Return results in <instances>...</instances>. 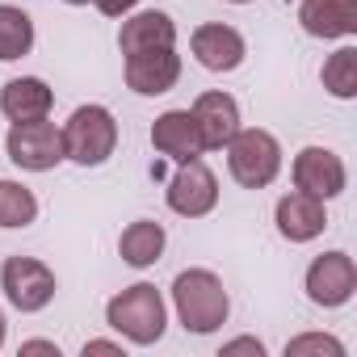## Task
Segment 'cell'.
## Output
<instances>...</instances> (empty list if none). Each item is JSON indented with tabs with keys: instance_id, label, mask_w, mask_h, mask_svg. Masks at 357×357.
<instances>
[{
	"instance_id": "cell-29",
	"label": "cell",
	"mask_w": 357,
	"mask_h": 357,
	"mask_svg": "<svg viewBox=\"0 0 357 357\" xmlns=\"http://www.w3.org/2000/svg\"><path fill=\"white\" fill-rule=\"evenodd\" d=\"M68 5H89V0H68Z\"/></svg>"
},
{
	"instance_id": "cell-18",
	"label": "cell",
	"mask_w": 357,
	"mask_h": 357,
	"mask_svg": "<svg viewBox=\"0 0 357 357\" xmlns=\"http://www.w3.org/2000/svg\"><path fill=\"white\" fill-rule=\"evenodd\" d=\"M118 252H122V261H126L130 269H147V265H155L160 252H164V227L151 223V219H135V223L122 231Z\"/></svg>"
},
{
	"instance_id": "cell-3",
	"label": "cell",
	"mask_w": 357,
	"mask_h": 357,
	"mask_svg": "<svg viewBox=\"0 0 357 357\" xmlns=\"http://www.w3.org/2000/svg\"><path fill=\"white\" fill-rule=\"evenodd\" d=\"M59 130H63V155L76 160L80 168L105 164L118 147V122L105 105H80Z\"/></svg>"
},
{
	"instance_id": "cell-9",
	"label": "cell",
	"mask_w": 357,
	"mask_h": 357,
	"mask_svg": "<svg viewBox=\"0 0 357 357\" xmlns=\"http://www.w3.org/2000/svg\"><path fill=\"white\" fill-rule=\"evenodd\" d=\"M344 181H349L344 160L332 147H303L294 155V185L303 194H315V198L328 202V198L344 194Z\"/></svg>"
},
{
	"instance_id": "cell-23",
	"label": "cell",
	"mask_w": 357,
	"mask_h": 357,
	"mask_svg": "<svg viewBox=\"0 0 357 357\" xmlns=\"http://www.w3.org/2000/svg\"><path fill=\"white\" fill-rule=\"evenodd\" d=\"M223 353H252V357H265V344L252 340V336H236V340L223 344Z\"/></svg>"
},
{
	"instance_id": "cell-17",
	"label": "cell",
	"mask_w": 357,
	"mask_h": 357,
	"mask_svg": "<svg viewBox=\"0 0 357 357\" xmlns=\"http://www.w3.org/2000/svg\"><path fill=\"white\" fill-rule=\"evenodd\" d=\"M118 47H122V55L155 51V47H176V26H172V17H168V13H160V9L135 13V17H126V22H122Z\"/></svg>"
},
{
	"instance_id": "cell-4",
	"label": "cell",
	"mask_w": 357,
	"mask_h": 357,
	"mask_svg": "<svg viewBox=\"0 0 357 357\" xmlns=\"http://www.w3.org/2000/svg\"><path fill=\"white\" fill-rule=\"evenodd\" d=\"M227 168L244 190H265L273 185V176L282 172V143L269 130H236L227 143Z\"/></svg>"
},
{
	"instance_id": "cell-8",
	"label": "cell",
	"mask_w": 357,
	"mask_h": 357,
	"mask_svg": "<svg viewBox=\"0 0 357 357\" xmlns=\"http://www.w3.org/2000/svg\"><path fill=\"white\" fill-rule=\"evenodd\" d=\"M357 290V265L349 252H324L307 269V298L315 307H344Z\"/></svg>"
},
{
	"instance_id": "cell-27",
	"label": "cell",
	"mask_w": 357,
	"mask_h": 357,
	"mask_svg": "<svg viewBox=\"0 0 357 357\" xmlns=\"http://www.w3.org/2000/svg\"><path fill=\"white\" fill-rule=\"evenodd\" d=\"M0 344H5V315H0Z\"/></svg>"
},
{
	"instance_id": "cell-12",
	"label": "cell",
	"mask_w": 357,
	"mask_h": 357,
	"mask_svg": "<svg viewBox=\"0 0 357 357\" xmlns=\"http://www.w3.org/2000/svg\"><path fill=\"white\" fill-rule=\"evenodd\" d=\"M151 147L176 164H185V160H202V135H198V122L190 109H168L155 118L151 126Z\"/></svg>"
},
{
	"instance_id": "cell-11",
	"label": "cell",
	"mask_w": 357,
	"mask_h": 357,
	"mask_svg": "<svg viewBox=\"0 0 357 357\" xmlns=\"http://www.w3.org/2000/svg\"><path fill=\"white\" fill-rule=\"evenodd\" d=\"M190 47H194V59L206 72H236L244 63V55H248L244 34L236 26H219V22L215 26H198L194 38H190Z\"/></svg>"
},
{
	"instance_id": "cell-2",
	"label": "cell",
	"mask_w": 357,
	"mask_h": 357,
	"mask_svg": "<svg viewBox=\"0 0 357 357\" xmlns=\"http://www.w3.org/2000/svg\"><path fill=\"white\" fill-rule=\"evenodd\" d=\"M105 324L114 332H122L130 344H155L164 336V324H168V311H164V298L155 286L147 282H135L126 286L122 294L109 298L105 307Z\"/></svg>"
},
{
	"instance_id": "cell-13",
	"label": "cell",
	"mask_w": 357,
	"mask_h": 357,
	"mask_svg": "<svg viewBox=\"0 0 357 357\" xmlns=\"http://www.w3.org/2000/svg\"><path fill=\"white\" fill-rule=\"evenodd\" d=\"M273 219H278V231H282V240H290V244H307V240H315V236L328 227L324 198H315V194H303V190L286 194V198L278 202Z\"/></svg>"
},
{
	"instance_id": "cell-14",
	"label": "cell",
	"mask_w": 357,
	"mask_h": 357,
	"mask_svg": "<svg viewBox=\"0 0 357 357\" xmlns=\"http://www.w3.org/2000/svg\"><path fill=\"white\" fill-rule=\"evenodd\" d=\"M190 114H194V122H198V135H202V147H206V151H211V147H227L231 135L240 130V105H236V97H227V93H202Z\"/></svg>"
},
{
	"instance_id": "cell-28",
	"label": "cell",
	"mask_w": 357,
	"mask_h": 357,
	"mask_svg": "<svg viewBox=\"0 0 357 357\" xmlns=\"http://www.w3.org/2000/svg\"><path fill=\"white\" fill-rule=\"evenodd\" d=\"M231 5H252V0H231Z\"/></svg>"
},
{
	"instance_id": "cell-1",
	"label": "cell",
	"mask_w": 357,
	"mask_h": 357,
	"mask_svg": "<svg viewBox=\"0 0 357 357\" xmlns=\"http://www.w3.org/2000/svg\"><path fill=\"white\" fill-rule=\"evenodd\" d=\"M172 307H176V319H181L185 332L211 336L215 328L227 324L231 298H227L223 282L211 269H185V273H176V282H172Z\"/></svg>"
},
{
	"instance_id": "cell-7",
	"label": "cell",
	"mask_w": 357,
	"mask_h": 357,
	"mask_svg": "<svg viewBox=\"0 0 357 357\" xmlns=\"http://www.w3.org/2000/svg\"><path fill=\"white\" fill-rule=\"evenodd\" d=\"M168 198V211L181 215V219H202L219 206V176L202 164V160H185L176 168V176L164 190Z\"/></svg>"
},
{
	"instance_id": "cell-25",
	"label": "cell",
	"mask_w": 357,
	"mask_h": 357,
	"mask_svg": "<svg viewBox=\"0 0 357 357\" xmlns=\"http://www.w3.org/2000/svg\"><path fill=\"white\" fill-rule=\"evenodd\" d=\"M22 353H55V357H59V344H55V340H26Z\"/></svg>"
},
{
	"instance_id": "cell-26",
	"label": "cell",
	"mask_w": 357,
	"mask_h": 357,
	"mask_svg": "<svg viewBox=\"0 0 357 357\" xmlns=\"http://www.w3.org/2000/svg\"><path fill=\"white\" fill-rule=\"evenodd\" d=\"M84 353H122V344H114V340H89Z\"/></svg>"
},
{
	"instance_id": "cell-5",
	"label": "cell",
	"mask_w": 357,
	"mask_h": 357,
	"mask_svg": "<svg viewBox=\"0 0 357 357\" xmlns=\"http://www.w3.org/2000/svg\"><path fill=\"white\" fill-rule=\"evenodd\" d=\"M5 151L17 168L26 172H51L55 164H63V130L47 118H34V122H13L9 126V139H5Z\"/></svg>"
},
{
	"instance_id": "cell-21",
	"label": "cell",
	"mask_w": 357,
	"mask_h": 357,
	"mask_svg": "<svg viewBox=\"0 0 357 357\" xmlns=\"http://www.w3.org/2000/svg\"><path fill=\"white\" fill-rule=\"evenodd\" d=\"M324 89L340 101L357 97V47H340L328 63H324Z\"/></svg>"
},
{
	"instance_id": "cell-19",
	"label": "cell",
	"mask_w": 357,
	"mask_h": 357,
	"mask_svg": "<svg viewBox=\"0 0 357 357\" xmlns=\"http://www.w3.org/2000/svg\"><path fill=\"white\" fill-rule=\"evenodd\" d=\"M34 51V22L30 13L13 9V5H0V63H13L22 55Z\"/></svg>"
},
{
	"instance_id": "cell-16",
	"label": "cell",
	"mask_w": 357,
	"mask_h": 357,
	"mask_svg": "<svg viewBox=\"0 0 357 357\" xmlns=\"http://www.w3.org/2000/svg\"><path fill=\"white\" fill-rule=\"evenodd\" d=\"M55 105V93L47 89V80L38 76H17L0 89V109H5L9 122H34V118H47Z\"/></svg>"
},
{
	"instance_id": "cell-6",
	"label": "cell",
	"mask_w": 357,
	"mask_h": 357,
	"mask_svg": "<svg viewBox=\"0 0 357 357\" xmlns=\"http://www.w3.org/2000/svg\"><path fill=\"white\" fill-rule=\"evenodd\" d=\"M0 290H5V298L17 311L34 315V311H43L55 298L59 286H55V273L43 261H34V257H9L5 265H0Z\"/></svg>"
},
{
	"instance_id": "cell-10",
	"label": "cell",
	"mask_w": 357,
	"mask_h": 357,
	"mask_svg": "<svg viewBox=\"0 0 357 357\" xmlns=\"http://www.w3.org/2000/svg\"><path fill=\"white\" fill-rule=\"evenodd\" d=\"M181 80V55L172 47H155V51H135L126 55V84L139 97H160Z\"/></svg>"
},
{
	"instance_id": "cell-22",
	"label": "cell",
	"mask_w": 357,
	"mask_h": 357,
	"mask_svg": "<svg viewBox=\"0 0 357 357\" xmlns=\"http://www.w3.org/2000/svg\"><path fill=\"white\" fill-rule=\"evenodd\" d=\"M311 353H328V357H344V344L336 336H324V332H307V336H294L286 344V357H311Z\"/></svg>"
},
{
	"instance_id": "cell-15",
	"label": "cell",
	"mask_w": 357,
	"mask_h": 357,
	"mask_svg": "<svg viewBox=\"0 0 357 357\" xmlns=\"http://www.w3.org/2000/svg\"><path fill=\"white\" fill-rule=\"evenodd\" d=\"M298 22L311 38H349L357 34V0H303Z\"/></svg>"
},
{
	"instance_id": "cell-24",
	"label": "cell",
	"mask_w": 357,
	"mask_h": 357,
	"mask_svg": "<svg viewBox=\"0 0 357 357\" xmlns=\"http://www.w3.org/2000/svg\"><path fill=\"white\" fill-rule=\"evenodd\" d=\"M93 5H97L105 17H126V13L139 5V0H93Z\"/></svg>"
},
{
	"instance_id": "cell-20",
	"label": "cell",
	"mask_w": 357,
	"mask_h": 357,
	"mask_svg": "<svg viewBox=\"0 0 357 357\" xmlns=\"http://www.w3.org/2000/svg\"><path fill=\"white\" fill-rule=\"evenodd\" d=\"M38 219V198L22 181H0V227H30Z\"/></svg>"
}]
</instances>
